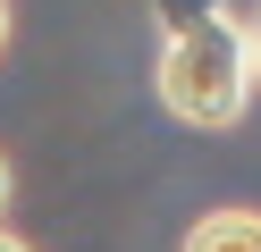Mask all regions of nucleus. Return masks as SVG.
I'll return each mask as SVG.
<instances>
[{
    "label": "nucleus",
    "mask_w": 261,
    "mask_h": 252,
    "mask_svg": "<svg viewBox=\"0 0 261 252\" xmlns=\"http://www.w3.org/2000/svg\"><path fill=\"white\" fill-rule=\"evenodd\" d=\"M160 109L177 126H202V134H227L244 109H253V67H244V34L227 9H202L186 25L160 34Z\"/></svg>",
    "instance_id": "obj_1"
},
{
    "label": "nucleus",
    "mask_w": 261,
    "mask_h": 252,
    "mask_svg": "<svg viewBox=\"0 0 261 252\" xmlns=\"http://www.w3.org/2000/svg\"><path fill=\"white\" fill-rule=\"evenodd\" d=\"M177 252H261V210H202Z\"/></svg>",
    "instance_id": "obj_2"
},
{
    "label": "nucleus",
    "mask_w": 261,
    "mask_h": 252,
    "mask_svg": "<svg viewBox=\"0 0 261 252\" xmlns=\"http://www.w3.org/2000/svg\"><path fill=\"white\" fill-rule=\"evenodd\" d=\"M244 67H253V93H261V0H253V9H244Z\"/></svg>",
    "instance_id": "obj_3"
},
{
    "label": "nucleus",
    "mask_w": 261,
    "mask_h": 252,
    "mask_svg": "<svg viewBox=\"0 0 261 252\" xmlns=\"http://www.w3.org/2000/svg\"><path fill=\"white\" fill-rule=\"evenodd\" d=\"M9 185H17V177H9V151H0V210H9Z\"/></svg>",
    "instance_id": "obj_4"
},
{
    "label": "nucleus",
    "mask_w": 261,
    "mask_h": 252,
    "mask_svg": "<svg viewBox=\"0 0 261 252\" xmlns=\"http://www.w3.org/2000/svg\"><path fill=\"white\" fill-rule=\"evenodd\" d=\"M0 252H34V244H25V235H9V227H0Z\"/></svg>",
    "instance_id": "obj_5"
},
{
    "label": "nucleus",
    "mask_w": 261,
    "mask_h": 252,
    "mask_svg": "<svg viewBox=\"0 0 261 252\" xmlns=\"http://www.w3.org/2000/svg\"><path fill=\"white\" fill-rule=\"evenodd\" d=\"M0 50H9V0H0Z\"/></svg>",
    "instance_id": "obj_6"
}]
</instances>
